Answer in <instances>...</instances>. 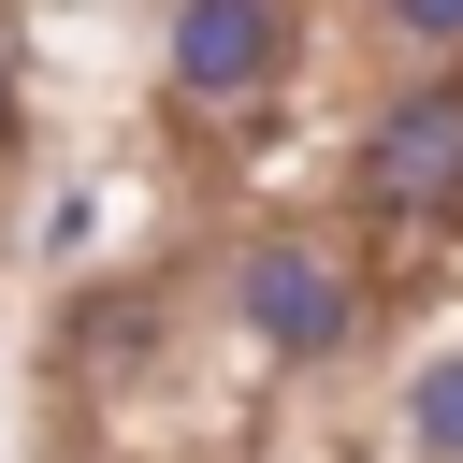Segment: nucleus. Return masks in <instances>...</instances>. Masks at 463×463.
I'll return each instance as SVG.
<instances>
[{"mask_svg":"<svg viewBox=\"0 0 463 463\" xmlns=\"http://www.w3.org/2000/svg\"><path fill=\"white\" fill-rule=\"evenodd\" d=\"M289 58V0H188L174 14V87L188 101H260Z\"/></svg>","mask_w":463,"mask_h":463,"instance_id":"1","label":"nucleus"},{"mask_svg":"<svg viewBox=\"0 0 463 463\" xmlns=\"http://www.w3.org/2000/svg\"><path fill=\"white\" fill-rule=\"evenodd\" d=\"M232 304H246V333H260V347H289V362L347 347V275H333L318 246H260V260L232 275Z\"/></svg>","mask_w":463,"mask_h":463,"instance_id":"2","label":"nucleus"},{"mask_svg":"<svg viewBox=\"0 0 463 463\" xmlns=\"http://www.w3.org/2000/svg\"><path fill=\"white\" fill-rule=\"evenodd\" d=\"M362 174H376V203H463V87L405 101V116L362 145Z\"/></svg>","mask_w":463,"mask_h":463,"instance_id":"3","label":"nucleus"},{"mask_svg":"<svg viewBox=\"0 0 463 463\" xmlns=\"http://www.w3.org/2000/svg\"><path fill=\"white\" fill-rule=\"evenodd\" d=\"M376 14H391L405 43H463V0H376Z\"/></svg>","mask_w":463,"mask_h":463,"instance_id":"4","label":"nucleus"},{"mask_svg":"<svg viewBox=\"0 0 463 463\" xmlns=\"http://www.w3.org/2000/svg\"><path fill=\"white\" fill-rule=\"evenodd\" d=\"M434 434H449V449H463V362H449V376H434Z\"/></svg>","mask_w":463,"mask_h":463,"instance_id":"5","label":"nucleus"}]
</instances>
